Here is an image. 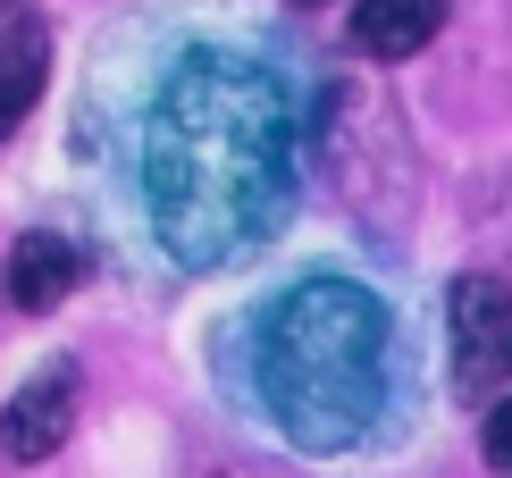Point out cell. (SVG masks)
Masks as SVG:
<instances>
[{"label": "cell", "mask_w": 512, "mask_h": 478, "mask_svg": "<svg viewBox=\"0 0 512 478\" xmlns=\"http://www.w3.org/2000/svg\"><path fill=\"white\" fill-rule=\"evenodd\" d=\"M294 202V101L244 51H185L143 118V210L177 269H227Z\"/></svg>", "instance_id": "1"}, {"label": "cell", "mask_w": 512, "mask_h": 478, "mask_svg": "<svg viewBox=\"0 0 512 478\" xmlns=\"http://www.w3.org/2000/svg\"><path fill=\"white\" fill-rule=\"evenodd\" d=\"M252 395L303 453H353L395 395V319L353 277H303L252 319Z\"/></svg>", "instance_id": "2"}, {"label": "cell", "mask_w": 512, "mask_h": 478, "mask_svg": "<svg viewBox=\"0 0 512 478\" xmlns=\"http://www.w3.org/2000/svg\"><path fill=\"white\" fill-rule=\"evenodd\" d=\"M445 328H454V395L496 403L504 378H512V294L496 277H454Z\"/></svg>", "instance_id": "3"}, {"label": "cell", "mask_w": 512, "mask_h": 478, "mask_svg": "<svg viewBox=\"0 0 512 478\" xmlns=\"http://www.w3.org/2000/svg\"><path fill=\"white\" fill-rule=\"evenodd\" d=\"M68 428H76V369L51 361L9 395V411H0V462H51V453L68 445Z\"/></svg>", "instance_id": "4"}, {"label": "cell", "mask_w": 512, "mask_h": 478, "mask_svg": "<svg viewBox=\"0 0 512 478\" xmlns=\"http://www.w3.org/2000/svg\"><path fill=\"white\" fill-rule=\"evenodd\" d=\"M42 76H51V26L34 0H0V143L34 118Z\"/></svg>", "instance_id": "5"}, {"label": "cell", "mask_w": 512, "mask_h": 478, "mask_svg": "<svg viewBox=\"0 0 512 478\" xmlns=\"http://www.w3.org/2000/svg\"><path fill=\"white\" fill-rule=\"evenodd\" d=\"M76 277H84V252L68 235H51V227L17 235V252H9V302L17 311H59L76 294Z\"/></svg>", "instance_id": "6"}, {"label": "cell", "mask_w": 512, "mask_h": 478, "mask_svg": "<svg viewBox=\"0 0 512 478\" xmlns=\"http://www.w3.org/2000/svg\"><path fill=\"white\" fill-rule=\"evenodd\" d=\"M445 26V0H353V51L361 59H412Z\"/></svg>", "instance_id": "7"}, {"label": "cell", "mask_w": 512, "mask_h": 478, "mask_svg": "<svg viewBox=\"0 0 512 478\" xmlns=\"http://www.w3.org/2000/svg\"><path fill=\"white\" fill-rule=\"evenodd\" d=\"M479 453H487V470H504V478H512V395H504V403H487Z\"/></svg>", "instance_id": "8"}]
</instances>
